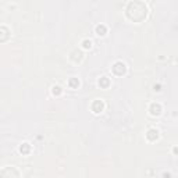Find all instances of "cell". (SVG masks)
Here are the masks:
<instances>
[{
	"label": "cell",
	"instance_id": "9",
	"mask_svg": "<svg viewBox=\"0 0 178 178\" xmlns=\"http://www.w3.org/2000/svg\"><path fill=\"white\" fill-rule=\"evenodd\" d=\"M51 92H53V95H60L61 93V88L60 86H57V85H55V86L51 88Z\"/></svg>",
	"mask_w": 178,
	"mask_h": 178
},
{
	"label": "cell",
	"instance_id": "8",
	"mask_svg": "<svg viewBox=\"0 0 178 178\" xmlns=\"http://www.w3.org/2000/svg\"><path fill=\"white\" fill-rule=\"evenodd\" d=\"M109 84H110V81L106 78V77H102V78L99 79V85H100V86H103V88H107V86H109Z\"/></svg>",
	"mask_w": 178,
	"mask_h": 178
},
{
	"label": "cell",
	"instance_id": "12",
	"mask_svg": "<svg viewBox=\"0 0 178 178\" xmlns=\"http://www.w3.org/2000/svg\"><path fill=\"white\" fill-rule=\"evenodd\" d=\"M174 153H175V154H178V148H174Z\"/></svg>",
	"mask_w": 178,
	"mask_h": 178
},
{
	"label": "cell",
	"instance_id": "6",
	"mask_svg": "<svg viewBox=\"0 0 178 178\" xmlns=\"http://www.w3.org/2000/svg\"><path fill=\"white\" fill-rule=\"evenodd\" d=\"M106 32H107V28H106L104 25H97L96 27V35H99V36H104Z\"/></svg>",
	"mask_w": 178,
	"mask_h": 178
},
{
	"label": "cell",
	"instance_id": "11",
	"mask_svg": "<svg viewBox=\"0 0 178 178\" xmlns=\"http://www.w3.org/2000/svg\"><path fill=\"white\" fill-rule=\"evenodd\" d=\"M68 84H70V86H71V88H77L79 85V82H78V79H70Z\"/></svg>",
	"mask_w": 178,
	"mask_h": 178
},
{
	"label": "cell",
	"instance_id": "7",
	"mask_svg": "<svg viewBox=\"0 0 178 178\" xmlns=\"http://www.w3.org/2000/svg\"><path fill=\"white\" fill-rule=\"evenodd\" d=\"M20 152H21L22 154L29 153V143H22V145L20 146Z\"/></svg>",
	"mask_w": 178,
	"mask_h": 178
},
{
	"label": "cell",
	"instance_id": "3",
	"mask_svg": "<svg viewBox=\"0 0 178 178\" xmlns=\"http://www.w3.org/2000/svg\"><path fill=\"white\" fill-rule=\"evenodd\" d=\"M150 114L152 116H160L161 114V106L159 103H152L150 104Z\"/></svg>",
	"mask_w": 178,
	"mask_h": 178
},
{
	"label": "cell",
	"instance_id": "1",
	"mask_svg": "<svg viewBox=\"0 0 178 178\" xmlns=\"http://www.w3.org/2000/svg\"><path fill=\"white\" fill-rule=\"evenodd\" d=\"M125 14H127L128 20L134 22H142L148 17V7L141 0H134L130 2L125 9Z\"/></svg>",
	"mask_w": 178,
	"mask_h": 178
},
{
	"label": "cell",
	"instance_id": "2",
	"mask_svg": "<svg viewBox=\"0 0 178 178\" xmlns=\"http://www.w3.org/2000/svg\"><path fill=\"white\" fill-rule=\"evenodd\" d=\"M112 71L116 74V75L121 77V75H124V74L127 73V67H125V64H124L123 61H117V63H114V66L112 67Z\"/></svg>",
	"mask_w": 178,
	"mask_h": 178
},
{
	"label": "cell",
	"instance_id": "5",
	"mask_svg": "<svg viewBox=\"0 0 178 178\" xmlns=\"http://www.w3.org/2000/svg\"><path fill=\"white\" fill-rule=\"evenodd\" d=\"M146 138H148L149 141H156V139L159 138V131L154 130V128L149 130V131H148V134H146Z\"/></svg>",
	"mask_w": 178,
	"mask_h": 178
},
{
	"label": "cell",
	"instance_id": "4",
	"mask_svg": "<svg viewBox=\"0 0 178 178\" xmlns=\"http://www.w3.org/2000/svg\"><path fill=\"white\" fill-rule=\"evenodd\" d=\"M103 109H104V104H103L102 100H96V102L92 104V110H93V113H102Z\"/></svg>",
	"mask_w": 178,
	"mask_h": 178
},
{
	"label": "cell",
	"instance_id": "10",
	"mask_svg": "<svg viewBox=\"0 0 178 178\" xmlns=\"http://www.w3.org/2000/svg\"><path fill=\"white\" fill-rule=\"evenodd\" d=\"M82 46H84L85 49H91L92 47V42H91V40H88V39H85L84 42H82Z\"/></svg>",
	"mask_w": 178,
	"mask_h": 178
}]
</instances>
